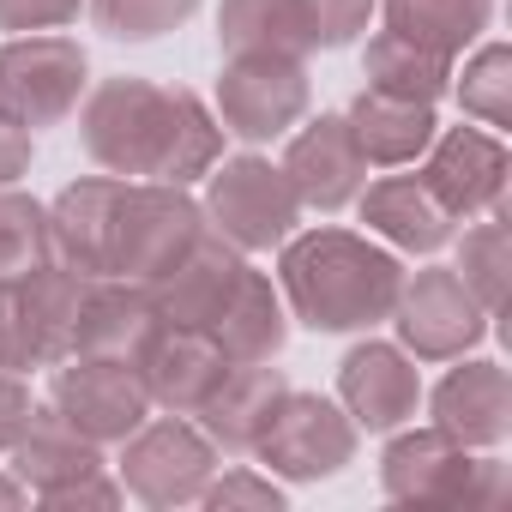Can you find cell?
<instances>
[{"label":"cell","instance_id":"obj_26","mask_svg":"<svg viewBox=\"0 0 512 512\" xmlns=\"http://www.w3.org/2000/svg\"><path fill=\"white\" fill-rule=\"evenodd\" d=\"M217 43L223 55H284V61H302L314 49L302 0H223Z\"/></svg>","mask_w":512,"mask_h":512},{"label":"cell","instance_id":"obj_39","mask_svg":"<svg viewBox=\"0 0 512 512\" xmlns=\"http://www.w3.org/2000/svg\"><path fill=\"white\" fill-rule=\"evenodd\" d=\"M31 157H37L31 133H25V127H7V121H0V187H13L19 175H31Z\"/></svg>","mask_w":512,"mask_h":512},{"label":"cell","instance_id":"obj_28","mask_svg":"<svg viewBox=\"0 0 512 512\" xmlns=\"http://www.w3.org/2000/svg\"><path fill=\"white\" fill-rule=\"evenodd\" d=\"M380 13H386V31H398V37L452 61L488 31L494 0H380Z\"/></svg>","mask_w":512,"mask_h":512},{"label":"cell","instance_id":"obj_33","mask_svg":"<svg viewBox=\"0 0 512 512\" xmlns=\"http://www.w3.org/2000/svg\"><path fill=\"white\" fill-rule=\"evenodd\" d=\"M25 368H43L37 326H31L25 290L19 284H0V374H25Z\"/></svg>","mask_w":512,"mask_h":512},{"label":"cell","instance_id":"obj_38","mask_svg":"<svg viewBox=\"0 0 512 512\" xmlns=\"http://www.w3.org/2000/svg\"><path fill=\"white\" fill-rule=\"evenodd\" d=\"M25 416H31V392H25V380H19V374H0V452L19 440Z\"/></svg>","mask_w":512,"mask_h":512},{"label":"cell","instance_id":"obj_36","mask_svg":"<svg viewBox=\"0 0 512 512\" xmlns=\"http://www.w3.org/2000/svg\"><path fill=\"white\" fill-rule=\"evenodd\" d=\"M85 0H0V31H61L79 19Z\"/></svg>","mask_w":512,"mask_h":512},{"label":"cell","instance_id":"obj_25","mask_svg":"<svg viewBox=\"0 0 512 512\" xmlns=\"http://www.w3.org/2000/svg\"><path fill=\"white\" fill-rule=\"evenodd\" d=\"M25 290V308H31V326H37V350H43V368L79 356V320H85V296H91V278L61 266V260H43L37 272L19 278Z\"/></svg>","mask_w":512,"mask_h":512},{"label":"cell","instance_id":"obj_3","mask_svg":"<svg viewBox=\"0 0 512 512\" xmlns=\"http://www.w3.org/2000/svg\"><path fill=\"white\" fill-rule=\"evenodd\" d=\"M380 488L404 506H500L512 494V476L500 458H476L440 428H410L386 446Z\"/></svg>","mask_w":512,"mask_h":512},{"label":"cell","instance_id":"obj_23","mask_svg":"<svg viewBox=\"0 0 512 512\" xmlns=\"http://www.w3.org/2000/svg\"><path fill=\"white\" fill-rule=\"evenodd\" d=\"M350 121V139L356 151L368 157V169H404L428 151L434 139V109L428 103H404V97H386V91H356V103L344 109Z\"/></svg>","mask_w":512,"mask_h":512},{"label":"cell","instance_id":"obj_27","mask_svg":"<svg viewBox=\"0 0 512 512\" xmlns=\"http://www.w3.org/2000/svg\"><path fill=\"white\" fill-rule=\"evenodd\" d=\"M362 79H368V91H386V97L434 109L452 91V61L422 49V43H410V37H398V31H380L368 43V55H362Z\"/></svg>","mask_w":512,"mask_h":512},{"label":"cell","instance_id":"obj_15","mask_svg":"<svg viewBox=\"0 0 512 512\" xmlns=\"http://www.w3.org/2000/svg\"><path fill=\"white\" fill-rule=\"evenodd\" d=\"M338 404L350 410L356 428H374V434H392L416 416L422 404V380H416V362L398 350V344H356L344 362H338Z\"/></svg>","mask_w":512,"mask_h":512},{"label":"cell","instance_id":"obj_12","mask_svg":"<svg viewBox=\"0 0 512 512\" xmlns=\"http://www.w3.org/2000/svg\"><path fill=\"white\" fill-rule=\"evenodd\" d=\"M241 272H247V260H241V247H229L217 229H205L175 266H163L151 284H145V296H151V308H157V320L163 326H187V332H211V320L223 314V302L235 296V284H241Z\"/></svg>","mask_w":512,"mask_h":512},{"label":"cell","instance_id":"obj_16","mask_svg":"<svg viewBox=\"0 0 512 512\" xmlns=\"http://www.w3.org/2000/svg\"><path fill=\"white\" fill-rule=\"evenodd\" d=\"M223 374H229V356L217 350V338L211 332H187V326H163L157 344L139 362L151 410H169V416H199V404L217 392Z\"/></svg>","mask_w":512,"mask_h":512},{"label":"cell","instance_id":"obj_20","mask_svg":"<svg viewBox=\"0 0 512 512\" xmlns=\"http://www.w3.org/2000/svg\"><path fill=\"white\" fill-rule=\"evenodd\" d=\"M290 392L284 368L272 362H229V374L217 380V392L199 404V428L217 452H253V440H260V428L272 422L278 398Z\"/></svg>","mask_w":512,"mask_h":512},{"label":"cell","instance_id":"obj_4","mask_svg":"<svg viewBox=\"0 0 512 512\" xmlns=\"http://www.w3.org/2000/svg\"><path fill=\"white\" fill-rule=\"evenodd\" d=\"M205 223L241 247V253H266L284 247L302 223V199L290 187V175L272 157H217L211 163V187H205Z\"/></svg>","mask_w":512,"mask_h":512},{"label":"cell","instance_id":"obj_29","mask_svg":"<svg viewBox=\"0 0 512 512\" xmlns=\"http://www.w3.org/2000/svg\"><path fill=\"white\" fill-rule=\"evenodd\" d=\"M49 260V205L0 187V284H19Z\"/></svg>","mask_w":512,"mask_h":512},{"label":"cell","instance_id":"obj_6","mask_svg":"<svg viewBox=\"0 0 512 512\" xmlns=\"http://www.w3.org/2000/svg\"><path fill=\"white\" fill-rule=\"evenodd\" d=\"M91 85V61L73 37H13L0 43V121L7 127H55L79 109Z\"/></svg>","mask_w":512,"mask_h":512},{"label":"cell","instance_id":"obj_10","mask_svg":"<svg viewBox=\"0 0 512 512\" xmlns=\"http://www.w3.org/2000/svg\"><path fill=\"white\" fill-rule=\"evenodd\" d=\"M308 67L284 55H229L217 73V115L223 133L247 145H272L308 115Z\"/></svg>","mask_w":512,"mask_h":512},{"label":"cell","instance_id":"obj_17","mask_svg":"<svg viewBox=\"0 0 512 512\" xmlns=\"http://www.w3.org/2000/svg\"><path fill=\"white\" fill-rule=\"evenodd\" d=\"M458 362H464V356H458ZM428 410H434V428H440V434H452V440L470 446V452H488V446H500L506 428H512V380H506L500 362H464V368H452V374L434 386Z\"/></svg>","mask_w":512,"mask_h":512},{"label":"cell","instance_id":"obj_14","mask_svg":"<svg viewBox=\"0 0 512 512\" xmlns=\"http://www.w3.org/2000/svg\"><path fill=\"white\" fill-rule=\"evenodd\" d=\"M278 169L290 175L302 211H344V205L368 187V157L356 151L344 115H320V121H308V127L290 139V151H284Z\"/></svg>","mask_w":512,"mask_h":512},{"label":"cell","instance_id":"obj_18","mask_svg":"<svg viewBox=\"0 0 512 512\" xmlns=\"http://www.w3.org/2000/svg\"><path fill=\"white\" fill-rule=\"evenodd\" d=\"M121 175H91L73 181L55 205H49V260L85 272V278H109V241H115V205H121Z\"/></svg>","mask_w":512,"mask_h":512},{"label":"cell","instance_id":"obj_11","mask_svg":"<svg viewBox=\"0 0 512 512\" xmlns=\"http://www.w3.org/2000/svg\"><path fill=\"white\" fill-rule=\"evenodd\" d=\"M49 404H55L79 434H91L97 446H121V440L151 416V398H145L139 368L103 362V356H67V362H55Z\"/></svg>","mask_w":512,"mask_h":512},{"label":"cell","instance_id":"obj_32","mask_svg":"<svg viewBox=\"0 0 512 512\" xmlns=\"http://www.w3.org/2000/svg\"><path fill=\"white\" fill-rule=\"evenodd\" d=\"M103 37L115 43H157L175 25H187L199 13V0H85Z\"/></svg>","mask_w":512,"mask_h":512},{"label":"cell","instance_id":"obj_40","mask_svg":"<svg viewBox=\"0 0 512 512\" xmlns=\"http://www.w3.org/2000/svg\"><path fill=\"white\" fill-rule=\"evenodd\" d=\"M25 500H31V488H25L19 476H0V512H19Z\"/></svg>","mask_w":512,"mask_h":512},{"label":"cell","instance_id":"obj_21","mask_svg":"<svg viewBox=\"0 0 512 512\" xmlns=\"http://www.w3.org/2000/svg\"><path fill=\"white\" fill-rule=\"evenodd\" d=\"M7 458H13V476L31 494H49L61 482H79V476L103 470V446L91 434H79L55 404H31V416H25L19 440L7 446Z\"/></svg>","mask_w":512,"mask_h":512},{"label":"cell","instance_id":"obj_2","mask_svg":"<svg viewBox=\"0 0 512 512\" xmlns=\"http://www.w3.org/2000/svg\"><path fill=\"white\" fill-rule=\"evenodd\" d=\"M278 284H284V302L302 326H314V332H368V326L392 320L404 266L386 247H374L368 235L302 229V235L284 241Z\"/></svg>","mask_w":512,"mask_h":512},{"label":"cell","instance_id":"obj_34","mask_svg":"<svg viewBox=\"0 0 512 512\" xmlns=\"http://www.w3.org/2000/svg\"><path fill=\"white\" fill-rule=\"evenodd\" d=\"M199 500L211 512H278L284 506V488L272 476H260V470H223V476L205 482Z\"/></svg>","mask_w":512,"mask_h":512},{"label":"cell","instance_id":"obj_8","mask_svg":"<svg viewBox=\"0 0 512 512\" xmlns=\"http://www.w3.org/2000/svg\"><path fill=\"white\" fill-rule=\"evenodd\" d=\"M253 458L284 482L338 476L356 458V422H350L344 404H332L320 392H284L272 422L260 428V440H253Z\"/></svg>","mask_w":512,"mask_h":512},{"label":"cell","instance_id":"obj_9","mask_svg":"<svg viewBox=\"0 0 512 512\" xmlns=\"http://www.w3.org/2000/svg\"><path fill=\"white\" fill-rule=\"evenodd\" d=\"M392 326L404 338V356L416 362H458L488 338V308L464 290L452 266H422L416 278L398 284Z\"/></svg>","mask_w":512,"mask_h":512},{"label":"cell","instance_id":"obj_31","mask_svg":"<svg viewBox=\"0 0 512 512\" xmlns=\"http://www.w3.org/2000/svg\"><path fill=\"white\" fill-rule=\"evenodd\" d=\"M452 91H458L464 115H476L488 127H512V49L506 43H482L464 61V73L452 79Z\"/></svg>","mask_w":512,"mask_h":512},{"label":"cell","instance_id":"obj_30","mask_svg":"<svg viewBox=\"0 0 512 512\" xmlns=\"http://www.w3.org/2000/svg\"><path fill=\"white\" fill-rule=\"evenodd\" d=\"M458 278H464V290L488 308V320L506 308V272H512V235H506V223H500V211L488 217V223H476L470 235H464V247H458V266H452Z\"/></svg>","mask_w":512,"mask_h":512},{"label":"cell","instance_id":"obj_24","mask_svg":"<svg viewBox=\"0 0 512 512\" xmlns=\"http://www.w3.org/2000/svg\"><path fill=\"white\" fill-rule=\"evenodd\" d=\"M211 338L229 362H278V350L290 338V314H284V296L272 290L266 272H253V266L241 272L235 296L211 320Z\"/></svg>","mask_w":512,"mask_h":512},{"label":"cell","instance_id":"obj_7","mask_svg":"<svg viewBox=\"0 0 512 512\" xmlns=\"http://www.w3.org/2000/svg\"><path fill=\"white\" fill-rule=\"evenodd\" d=\"M121 488L157 512L169 506H193L205 494V482L217 476V446L205 440L199 422L187 416H163V422H139L121 440Z\"/></svg>","mask_w":512,"mask_h":512},{"label":"cell","instance_id":"obj_37","mask_svg":"<svg viewBox=\"0 0 512 512\" xmlns=\"http://www.w3.org/2000/svg\"><path fill=\"white\" fill-rule=\"evenodd\" d=\"M49 512H79V506H97V512H109V506H121V482H109L103 470H91V476H79V482H61V488H49V494H37Z\"/></svg>","mask_w":512,"mask_h":512},{"label":"cell","instance_id":"obj_35","mask_svg":"<svg viewBox=\"0 0 512 512\" xmlns=\"http://www.w3.org/2000/svg\"><path fill=\"white\" fill-rule=\"evenodd\" d=\"M380 0H302V13H308V37L314 49H344L368 31Z\"/></svg>","mask_w":512,"mask_h":512},{"label":"cell","instance_id":"obj_13","mask_svg":"<svg viewBox=\"0 0 512 512\" xmlns=\"http://www.w3.org/2000/svg\"><path fill=\"white\" fill-rule=\"evenodd\" d=\"M422 181L452 217H494L506 199V145L482 127H446L422 151Z\"/></svg>","mask_w":512,"mask_h":512},{"label":"cell","instance_id":"obj_5","mask_svg":"<svg viewBox=\"0 0 512 512\" xmlns=\"http://www.w3.org/2000/svg\"><path fill=\"white\" fill-rule=\"evenodd\" d=\"M205 205L187 187L169 181H127L115 205V241H109V278L151 284L163 266H175L181 253L205 235Z\"/></svg>","mask_w":512,"mask_h":512},{"label":"cell","instance_id":"obj_22","mask_svg":"<svg viewBox=\"0 0 512 512\" xmlns=\"http://www.w3.org/2000/svg\"><path fill=\"white\" fill-rule=\"evenodd\" d=\"M356 199H362V223L404 253H440L458 229V217L428 193L422 175H386V181L362 187Z\"/></svg>","mask_w":512,"mask_h":512},{"label":"cell","instance_id":"obj_19","mask_svg":"<svg viewBox=\"0 0 512 512\" xmlns=\"http://www.w3.org/2000/svg\"><path fill=\"white\" fill-rule=\"evenodd\" d=\"M157 332H163V320H157L145 284H133V278H91L85 320H79V356H103V362L139 368L145 350L157 344Z\"/></svg>","mask_w":512,"mask_h":512},{"label":"cell","instance_id":"obj_1","mask_svg":"<svg viewBox=\"0 0 512 512\" xmlns=\"http://www.w3.org/2000/svg\"><path fill=\"white\" fill-rule=\"evenodd\" d=\"M85 157L109 175L193 187L223 157V121L193 91H163L151 79H103L79 109Z\"/></svg>","mask_w":512,"mask_h":512}]
</instances>
